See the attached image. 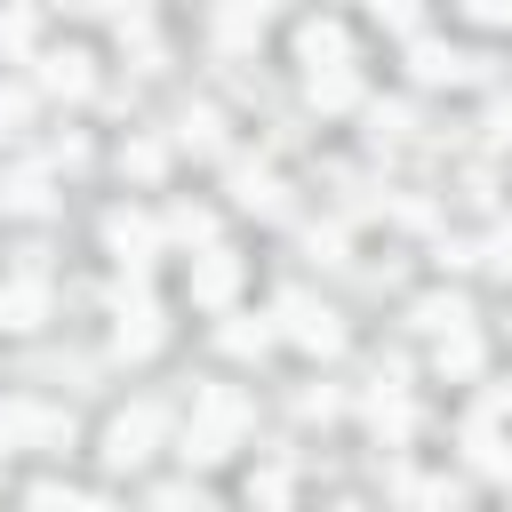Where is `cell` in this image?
<instances>
[{
    "instance_id": "obj_14",
    "label": "cell",
    "mask_w": 512,
    "mask_h": 512,
    "mask_svg": "<svg viewBox=\"0 0 512 512\" xmlns=\"http://www.w3.org/2000/svg\"><path fill=\"white\" fill-rule=\"evenodd\" d=\"M248 504L280 512V504H288V464H264V472H248Z\"/></svg>"
},
{
    "instance_id": "obj_9",
    "label": "cell",
    "mask_w": 512,
    "mask_h": 512,
    "mask_svg": "<svg viewBox=\"0 0 512 512\" xmlns=\"http://www.w3.org/2000/svg\"><path fill=\"white\" fill-rule=\"evenodd\" d=\"M416 328H424V336H464V328H472V304H464L456 288H448V296H424V304H416Z\"/></svg>"
},
{
    "instance_id": "obj_18",
    "label": "cell",
    "mask_w": 512,
    "mask_h": 512,
    "mask_svg": "<svg viewBox=\"0 0 512 512\" xmlns=\"http://www.w3.org/2000/svg\"><path fill=\"white\" fill-rule=\"evenodd\" d=\"M264 344H272V328H264V320H256V328H248V320H232V328H224V352H264Z\"/></svg>"
},
{
    "instance_id": "obj_13",
    "label": "cell",
    "mask_w": 512,
    "mask_h": 512,
    "mask_svg": "<svg viewBox=\"0 0 512 512\" xmlns=\"http://www.w3.org/2000/svg\"><path fill=\"white\" fill-rule=\"evenodd\" d=\"M264 24H272L264 8H224V16H216V40H224V48H248V40H264Z\"/></svg>"
},
{
    "instance_id": "obj_20",
    "label": "cell",
    "mask_w": 512,
    "mask_h": 512,
    "mask_svg": "<svg viewBox=\"0 0 512 512\" xmlns=\"http://www.w3.org/2000/svg\"><path fill=\"white\" fill-rule=\"evenodd\" d=\"M472 24H512V8H472Z\"/></svg>"
},
{
    "instance_id": "obj_6",
    "label": "cell",
    "mask_w": 512,
    "mask_h": 512,
    "mask_svg": "<svg viewBox=\"0 0 512 512\" xmlns=\"http://www.w3.org/2000/svg\"><path fill=\"white\" fill-rule=\"evenodd\" d=\"M104 240H112V256H120V264H144V256H152V216L112 208V216H104Z\"/></svg>"
},
{
    "instance_id": "obj_7",
    "label": "cell",
    "mask_w": 512,
    "mask_h": 512,
    "mask_svg": "<svg viewBox=\"0 0 512 512\" xmlns=\"http://www.w3.org/2000/svg\"><path fill=\"white\" fill-rule=\"evenodd\" d=\"M88 48H48L40 56V88H64V96H88Z\"/></svg>"
},
{
    "instance_id": "obj_8",
    "label": "cell",
    "mask_w": 512,
    "mask_h": 512,
    "mask_svg": "<svg viewBox=\"0 0 512 512\" xmlns=\"http://www.w3.org/2000/svg\"><path fill=\"white\" fill-rule=\"evenodd\" d=\"M24 512H112V504H104V496H88V488H72V480H32Z\"/></svg>"
},
{
    "instance_id": "obj_19",
    "label": "cell",
    "mask_w": 512,
    "mask_h": 512,
    "mask_svg": "<svg viewBox=\"0 0 512 512\" xmlns=\"http://www.w3.org/2000/svg\"><path fill=\"white\" fill-rule=\"evenodd\" d=\"M376 32H424L416 8H376Z\"/></svg>"
},
{
    "instance_id": "obj_5",
    "label": "cell",
    "mask_w": 512,
    "mask_h": 512,
    "mask_svg": "<svg viewBox=\"0 0 512 512\" xmlns=\"http://www.w3.org/2000/svg\"><path fill=\"white\" fill-rule=\"evenodd\" d=\"M280 312H288V336H296L304 352H336V344H344V320H336L328 304H304V296H288Z\"/></svg>"
},
{
    "instance_id": "obj_1",
    "label": "cell",
    "mask_w": 512,
    "mask_h": 512,
    "mask_svg": "<svg viewBox=\"0 0 512 512\" xmlns=\"http://www.w3.org/2000/svg\"><path fill=\"white\" fill-rule=\"evenodd\" d=\"M152 448H160V408H152V400L120 408V416L104 424V464H112V472H136V464H152Z\"/></svg>"
},
{
    "instance_id": "obj_11",
    "label": "cell",
    "mask_w": 512,
    "mask_h": 512,
    "mask_svg": "<svg viewBox=\"0 0 512 512\" xmlns=\"http://www.w3.org/2000/svg\"><path fill=\"white\" fill-rule=\"evenodd\" d=\"M40 320H48V288L40 280H16L0 296V328H40Z\"/></svg>"
},
{
    "instance_id": "obj_16",
    "label": "cell",
    "mask_w": 512,
    "mask_h": 512,
    "mask_svg": "<svg viewBox=\"0 0 512 512\" xmlns=\"http://www.w3.org/2000/svg\"><path fill=\"white\" fill-rule=\"evenodd\" d=\"M480 368V344H472V328L464 336H440V376H472Z\"/></svg>"
},
{
    "instance_id": "obj_12",
    "label": "cell",
    "mask_w": 512,
    "mask_h": 512,
    "mask_svg": "<svg viewBox=\"0 0 512 512\" xmlns=\"http://www.w3.org/2000/svg\"><path fill=\"white\" fill-rule=\"evenodd\" d=\"M32 40H40V16H32V8H8V16H0V56H8V64H24V56H32Z\"/></svg>"
},
{
    "instance_id": "obj_15",
    "label": "cell",
    "mask_w": 512,
    "mask_h": 512,
    "mask_svg": "<svg viewBox=\"0 0 512 512\" xmlns=\"http://www.w3.org/2000/svg\"><path fill=\"white\" fill-rule=\"evenodd\" d=\"M24 120H32V88L0 80V136H24Z\"/></svg>"
},
{
    "instance_id": "obj_3",
    "label": "cell",
    "mask_w": 512,
    "mask_h": 512,
    "mask_svg": "<svg viewBox=\"0 0 512 512\" xmlns=\"http://www.w3.org/2000/svg\"><path fill=\"white\" fill-rule=\"evenodd\" d=\"M296 64H304V72H344V64H352V32H344L336 16H304V24H296Z\"/></svg>"
},
{
    "instance_id": "obj_2",
    "label": "cell",
    "mask_w": 512,
    "mask_h": 512,
    "mask_svg": "<svg viewBox=\"0 0 512 512\" xmlns=\"http://www.w3.org/2000/svg\"><path fill=\"white\" fill-rule=\"evenodd\" d=\"M0 448H72V416L40 408V400H8L0 408Z\"/></svg>"
},
{
    "instance_id": "obj_4",
    "label": "cell",
    "mask_w": 512,
    "mask_h": 512,
    "mask_svg": "<svg viewBox=\"0 0 512 512\" xmlns=\"http://www.w3.org/2000/svg\"><path fill=\"white\" fill-rule=\"evenodd\" d=\"M232 288H240V264H232V248H200V256H192V304L224 312V304H232Z\"/></svg>"
},
{
    "instance_id": "obj_10",
    "label": "cell",
    "mask_w": 512,
    "mask_h": 512,
    "mask_svg": "<svg viewBox=\"0 0 512 512\" xmlns=\"http://www.w3.org/2000/svg\"><path fill=\"white\" fill-rule=\"evenodd\" d=\"M312 112H344V104H360V64H344V72H312Z\"/></svg>"
},
{
    "instance_id": "obj_17",
    "label": "cell",
    "mask_w": 512,
    "mask_h": 512,
    "mask_svg": "<svg viewBox=\"0 0 512 512\" xmlns=\"http://www.w3.org/2000/svg\"><path fill=\"white\" fill-rule=\"evenodd\" d=\"M168 240H208V208H168Z\"/></svg>"
}]
</instances>
